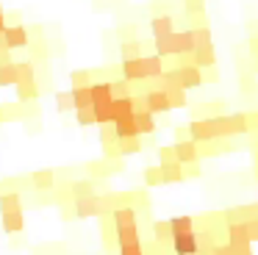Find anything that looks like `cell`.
Wrapping results in <instances>:
<instances>
[{
  "label": "cell",
  "instance_id": "4",
  "mask_svg": "<svg viewBox=\"0 0 258 255\" xmlns=\"http://www.w3.org/2000/svg\"><path fill=\"white\" fill-rule=\"evenodd\" d=\"M169 44H172V55H191L195 53V39H191L189 28L175 31L172 36H169Z\"/></svg>",
  "mask_w": 258,
  "mask_h": 255
},
{
  "label": "cell",
  "instance_id": "27",
  "mask_svg": "<svg viewBox=\"0 0 258 255\" xmlns=\"http://www.w3.org/2000/svg\"><path fill=\"white\" fill-rule=\"evenodd\" d=\"M158 169H161L164 183H180L183 180V169H180L178 161H172V164H158Z\"/></svg>",
  "mask_w": 258,
  "mask_h": 255
},
{
  "label": "cell",
  "instance_id": "53",
  "mask_svg": "<svg viewBox=\"0 0 258 255\" xmlns=\"http://www.w3.org/2000/svg\"><path fill=\"white\" fill-rule=\"evenodd\" d=\"M175 153H172V144L169 147H158V164H172Z\"/></svg>",
  "mask_w": 258,
  "mask_h": 255
},
{
  "label": "cell",
  "instance_id": "63",
  "mask_svg": "<svg viewBox=\"0 0 258 255\" xmlns=\"http://www.w3.org/2000/svg\"><path fill=\"white\" fill-rule=\"evenodd\" d=\"M0 125H6V111H3V105H0Z\"/></svg>",
  "mask_w": 258,
  "mask_h": 255
},
{
  "label": "cell",
  "instance_id": "34",
  "mask_svg": "<svg viewBox=\"0 0 258 255\" xmlns=\"http://www.w3.org/2000/svg\"><path fill=\"white\" fill-rule=\"evenodd\" d=\"M145 150V144H142V136H136V139H119V155H136V153H142Z\"/></svg>",
  "mask_w": 258,
  "mask_h": 255
},
{
  "label": "cell",
  "instance_id": "16",
  "mask_svg": "<svg viewBox=\"0 0 258 255\" xmlns=\"http://www.w3.org/2000/svg\"><path fill=\"white\" fill-rule=\"evenodd\" d=\"M150 31H153V39L169 36V33L175 31V17H153V20H150Z\"/></svg>",
  "mask_w": 258,
  "mask_h": 255
},
{
  "label": "cell",
  "instance_id": "56",
  "mask_svg": "<svg viewBox=\"0 0 258 255\" xmlns=\"http://www.w3.org/2000/svg\"><path fill=\"white\" fill-rule=\"evenodd\" d=\"M103 158H122V155H119V142L117 144H103Z\"/></svg>",
  "mask_w": 258,
  "mask_h": 255
},
{
  "label": "cell",
  "instance_id": "60",
  "mask_svg": "<svg viewBox=\"0 0 258 255\" xmlns=\"http://www.w3.org/2000/svg\"><path fill=\"white\" fill-rule=\"evenodd\" d=\"M247 33H250V36H258V17L247 20Z\"/></svg>",
  "mask_w": 258,
  "mask_h": 255
},
{
  "label": "cell",
  "instance_id": "37",
  "mask_svg": "<svg viewBox=\"0 0 258 255\" xmlns=\"http://www.w3.org/2000/svg\"><path fill=\"white\" fill-rule=\"evenodd\" d=\"M191 39H195V47H208V44H214V39H211V25L195 28V31H191Z\"/></svg>",
  "mask_w": 258,
  "mask_h": 255
},
{
  "label": "cell",
  "instance_id": "6",
  "mask_svg": "<svg viewBox=\"0 0 258 255\" xmlns=\"http://www.w3.org/2000/svg\"><path fill=\"white\" fill-rule=\"evenodd\" d=\"M145 100H147V114H153V116H164V114H169V103H167V94L161 92V89H153V92H147L145 94Z\"/></svg>",
  "mask_w": 258,
  "mask_h": 255
},
{
  "label": "cell",
  "instance_id": "26",
  "mask_svg": "<svg viewBox=\"0 0 258 255\" xmlns=\"http://www.w3.org/2000/svg\"><path fill=\"white\" fill-rule=\"evenodd\" d=\"M89 94H92V105L111 103V83H92Z\"/></svg>",
  "mask_w": 258,
  "mask_h": 255
},
{
  "label": "cell",
  "instance_id": "31",
  "mask_svg": "<svg viewBox=\"0 0 258 255\" xmlns=\"http://www.w3.org/2000/svg\"><path fill=\"white\" fill-rule=\"evenodd\" d=\"M23 211V194H0V214Z\"/></svg>",
  "mask_w": 258,
  "mask_h": 255
},
{
  "label": "cell",
  "instance_id": "59",
  "mask_svg": "<svg viewBox=\"0 0 258 255\" xmlns=\"http://www.w3.org/2000/svg\"><path fill=\"white\" fill-rule=\"evenodd\" d=\"M61 219H64V222L75 219V211H73V203H70V205H61Z\"/></svg>",
  "mask_w": 258,
  "mask_h": 255
},
{
  "label": "cell",
  "instance_id": "12",
  "mask_svg": "<svg viewBox=\"0 0 258 255\" xmlns=\"http://www.w3.org/2000/svg\"><path fill=\"white\" fill-rule=\"evenodd\" d=\"M191 67H197V70L217 67V50H214V44H208V47H195V53H191Z\"/></svg>",
  "mask_w": 258,
  "mask_h": 255
},
{
  "label": "cell",
  "instance_id": "40",
  "mask_svg": "<svg viewBox=\"0 0 258 255\" xmlns=\"http://www.w3.org/2000/svg\"><path fill=\"white\" fill-rule=\"evenodd\" d=\"M56 108L61 111V114H70V111H75L73 94H70V92H58V94H56Z\"/></svg>",
  "mask_w": 258,
  "mask_h": 255
},
{
  "label": "cell",
  "instance_id": "8",
  "mask_svg": "<svg viewBox=\"0 0 258 255\" xmlns=\"http://www.w3.org/2000/svg\"><path fill=\"white\" fill-rule=\"evenodd\" d=\"M172 255H197V230L172 236Z\"/></svg>",
  "mask_w": 258,
  "mask_h": 255
},
{
  "label": "cell",
  "instance_id": "49",
  "mask_svg": "<svg viewBox=\"0 0 258 255\" xmlns=\"http://www.w3.org/2000/svg\"><path fill=\"white\" fill-rule=\"evenodd\" d=\"M200 78H203V83H219V67H206V70H200Z\"/></svg>",
  "mask_w": 258,
  "mask_h": 255
},
{
  "label": "cell",
  "instance_id": "11",
  "mask_svg": "<svg viewBox=\"0 0 258 255\" xmlns=\"http://www.w3.org/2000/svg\"><path fill=\"white\" fill-rule=\"evenodd\" d=\"M28 61L31 64H47L50 61V55H53V50H50V42H28Z\"/></svg>",
  "mask_w": 258,
  "mask_h": 255
},
{
  "label": "cell",
  "instance_id": "50",
  "mask_svg": "<svg viewBox=\"0 0 258 255\" xmlns=\"http://www.w3.org/2000/svg\"><path fill=\"white\" fill-rule=\"evenodd\" d=\"M191 116H195V119H211V114H208V100L191 105Z\"/></svg>",
  "mask_w": 258,
  "mask_h": 255
},
{
  "label": "cell",
  "instance_id": "23",
  "mask_svg": "<svg viewBox=\"0 0 258 255\" xmlns=\"http://www.w3.org/2000/svg\"><path fill=\"white\" fill-rule=\"evenodd\" d=\"M111 128H114V133H117V139H136V136H139V133H136L134 116H125V119L111 122Z\"/></svg>",
  "mask_w": 258,
  "mask_h": 255
},
{
  "label": "cell",
  "instance_id": "58",
  "mask_svg": "<svg viewBox=\"0 0 258 255\" xmlns=\"http://www.w3.org/2000/svg\"><path fill=\"white\" fill-rule=\"evenodd\" d=\"M6 64H14V55H12V50H0V67H6Z\"/></svg>",
  "mask_w": 258,
  "mask_h": 255
},
{
  "label": "cell",
  "instance_id": "61",
  "mask_svg": "<svg viewBox=\"0 0 258 255\" xmlns=\"http://www.w3.org/2000/svg\"><path fill=\"white\" fill-rule=\"evenodd\" d=\"M25 131H31V133H39V119H31V122H25Z\"/></svg>",
  "mask_w": 258,
  "mask_h": 255
},
{
  "label": "cell",
  "instance_id": "62",
  "mask_svg": "<svg viewBox=\"0 0 258 255\" xmlns=\"http://www.w3.org/2000/svg\"><path fill=\"white\" fill-rule=\"evenodd\" d=\"M23 244H25L23 238H12V249H20V247H23Z\"/></svg>",
  "mask_w": 258,
  "mask_h": 255
},
{
  "label": "cell",
  "instance_id": "7",
  "mask_svg": "<svg viewBox=\"0 0 258 255\" xmlns=\"http://www.w3.org/2000/svg\"><path fill=\"white\" fill-rule=\"evenodd\" d=\"M31 180V188L34 192H53V186H56V172L53 169H36L28 175Z\"/></svg>",
  "mask_w": 258,
  "mask_h": 255
},
{
  "label": "cell",
  "instance_id": "22",
  "mask_svg": "<svg viewBox=\"0 0 258 255\" xmlns=\"http://www.w3.org/2000/svg\"><path fill=\"white\" fill-rule=\"evenodd\" d=\"M169 233L172 236H183V233H195V216H172L169 219Z\"/></svg>",
  "mask_w": 258,
  "mask_h": 255
},
{
  "label": "cell",
  "instance_id": "14",
  "mask_svg": "<svg viewBox=\"0 0 258 255\" xmlns=\"http://www.w3.org/2000/svg\"><path fill=\"white\" fill-rule=\"evenodd\" d=\"M34 83H36V89H39V94L50 92V89H53V72H50V67H47V64H36L34 67Z\"/></svg>",
  "mask_w": 258,
  "mask_h": 255
},
{
  "label": "cell",
  "instance_id": "52",
  "mask_svg": "<svg viewBox=\"0 0 258 255\" xmlns=\"http://www.w3.org/2000/svg\"><path fill=\"white\" fill-rule=\"evenodd\" d=\"M244 230H247V238H250V244H255V241H258V219L244 222Z\"/></svg>",
  "mask_w": 258,
  "mask_h": 255
},
{
  "label": "cell",
  "instance_id": "44",
  "mask_svg": "<svg viewBox=\"0 0 258 255\" xmlns=\"http://www.w3.org/2000/svg\"><path fill=\"white\" fill-rule=\"evenodd\" d=\"M244 128H247L250 136H255V133H258V108L244 111Z\"/></svg>",
  "mask_w": 258,
  "mask_h": 255
},
{
  "label": "cell",
  "instance_id": "18",
  "mask_svg": "<svg viewBox=\"0 0 258 255\" xmlns=\"http://www.w3.org/2000/svg\"><path fill=\"white\" fill-rule=\"evenodd\" d=\"M84 169H86V175H89V180H108V177H111L106 158H100V161H86Z\"/></svg>",
  "mask_w": 258,
  "mask_h": 255
},
{
  "label": "cell",
  "instance_id": "25",
  "mask_svg": "<svg viewBox=\"0 0 258 255\" xmlns=\"http://www.w3.org/2000/svg\"><path fill=\"white\" fill-rule=\"evenodd\" d=\"M119 55H122V61L142 58V55H145V44H142V39H136V42H119Z\"/></svg>",
  "mask_w": 258,
  "mask_h": 255
},
{
  "label": "cell",
  "instance_id": "28",
  "mask_svg": "<svg viewBox=\"0 0 258 255\" xmlns=\"http://www.w3.org/2000/svg\"><path fill=\"white\" fill-rule=\"evenodd\" d=\"M164 94H167L169 108H189V97H186V92L180 86H169Z\"/></svg>",
  "mask_w": 258,
  "mask_h": 255
},
{
  "label": "cell",
  "instance_id": "45",
  "mask_svg": "<svg viewBox=\"0 0 258 255\" xmlns=\"http://www.w3.org/2000/svg\"><path fill=\"white\" fill-rule=\"evenodd\" d=\"M114 97H131V83L128 81H114L111 83V100Z\"/></svg>",
  "mask_w": 258,
  "mask_h": 255
},
{
  "label": "cell",
  "instance_id": "32",
  "mask_svg": "<svg viewBox=\"0 0 258 255\" xmlns=\"http://www.w3.org/2000/svg\"><path fill=\"white\" fill-rule=\"evenodd\" d=\"M153 241H156V244H172L169 222H153Z\"/></svg>",
  "mask_w": 258,
  "mask_h": 255
},
{
  "label": "cell",
  "instance_id": "55",
  "mask_svg": "<svg viewBox=\"0 0 258 255\" xmlns=\"http://www.w3.org/2000/svg\"><path fill=\"white\" fill-rule=\"evenodd\" d=\"M180 169H183V180L186 177H200V161H195V164H183Z\"/></svg>",
  "mask_w": 258,
  "mask_h": 255
},
{
  "label": "cell",
  "instance_id": "29",
  "mask_svg": "<svg viewBox=\"0 0 258 255\" xmlns=\"http://www.w3.org/2000/svg\"><path fill=\"white\" fill-rule=\"evenodd\" d=\"M70 194H73V200L89 197V194H95V180H89V177H84V180H70Z\"/></svg>",
  "mask_w": 258,
  "mask_h": 255
},
{
  "label": "cell",
  "instance_id": "1",
  "mask_svg": "<svg viewBox=\"0 0 258 255\" xmlns=\"http://www.w3.org/2000/svg\"><path fill=\"white\" fill-rule=\"evenodd\" d=\"M73 211L78 219H100L103 216V203H100V194H89V197H78L73 200Z\"/></svg>",
  "mask_w": 258,
  "mask_h": 255
},
{
  "label": "cell",
  "instance_id": "38",
  "mask_svg": "<svg viewBox=\"0 0 258 255\" xmlns=\"http://www.w3.org/2000/svg\"><path fill=\"white\" fill-rule=\"evenodd\" d=\"M117 33L119 39H122V42H136V39H139V25H136V22H128V25H117Z\"/></svg>",
  "mask_w": 258,
  "mask_h": 255
},
{
  "label": "cell",
  "instance_id": "51",
  "mask_svg": "<svg viewBox=\"0 0 258 255\" xmlns=\"http://www.w3.org/2000/svg\"><path fill=\"white\" fill-rule=\"evenodd\" d=\"M208 114H211V116H219V114H225V100H219V97L208 100Z\"/></svg>",
  "mask_w": 258,
  "mask_h": 255
},
{
  "label": "cell",
  "instance_id": "43",
  "mask_svg": "<svg viewBox=\"0 0 258 255\" xmlns=\"http://www.w3.org/2000/svg\"><path fill=\"white\" fill-rule=\"evenodd\" d=\"M161 169H158V166H147L145 169V186L147 188H153V186H161Z\"/></svg>",
  "mask_w": 258,
  "mask_h": 255
},
{
  "label": "cell",
  "instance_id": "36",
  "mask_svg": "<svg viewBox=\"0 0 258 255\" xmlns=\"http://www.w3.org/2000/svg\"><path fill=\"white\" fill-rule=\"evenodd\" d=\"M70 81H73V89L92 86V70H73L70 72Z\"/></svg>",
  "mask_w": 258,
  "mask_h": 255
},
{
  "label": "cell",
  "instance_id": "20",
  "mask_svg": "<svg viewBox=\"0 0 258 255\" xmlns=\"http://www.w3.org/2000/svg\"><path fill=\"white\" fill-rule=\"evenodd\" d=\"M14 89H17V103H36L39 100V89L34 81H20Z\"/></svg>",
  "mask_w": 258,
  "mask_h": 255
},
{
  "label": "cell",
  "instance_id": "19",
  "mask_svg": "<svg viewBox=\"0 0 258 255\" xmlns=\"http://www.w3.org/2000/svg\"><path fill=\"white\" fill-rule=\"evenodd\" d=\"M134 122H136V133L139 136H153L156 133V116L147 114V111H142V114H134Z\"/></svg>",
  "mask_w": 258,
  "mask_h": 255
},
{
  "label": "cell",
  "instance_id": "9",
  "mask_svg": "<svg viewBox=\"0 0 258 255\" xmlns=\"http://www.w3.org/2000/svg\"><path fill=\"white\" fill-rule=\"evenodd\" d=\"M108 219H111L114 230H119V227H131V225H139V214H136L131 205H125V208H117L108 214Z\"/></svg>",
  "mask_w": 258,
  "mask_h": 255
},
{
  "label": "cell",
  "instance_id": "21",
  "mask_svg": "<svg viewBox=\"0 0 258 255\" xmlns=\"http://www.w3.org/2000/svg\"><path fill=\"white\" fill-rule=\"evenodd\" d=\"M239 92L244 94V97H258V75H252V72H239Z\"/></svg>",
  "mask_w": 258,
  "mask_h": 255
},
{
  "label": "cell",
  "instance_id": "2",
  "mask_svg": "<svg viewBox=\"0 0 258 255\" xmlns=\"http://www.w3.org/2000/svg\"><path fill=\"white\" fill-rule=\"evenodd\" d=\"M172 78H175V86H180L183 92L203 86V78L197 67H178V70H172Z\"/></svg>",
  "mask_w": 258,
  "mask_h": 255
},
{
  "label": "cell",
  "instance_id": "15",
  "mask_svg": "<svg viewBox=\"0 0 258 255\" xmlns=\"http://www.w3.org/2000/svg\"><path fill=\"white\" fill-rule=\"evenodd\" d=\"M142 67H145V78H147V81H158V78H161V72H164V61L158 58L156 53L142 55Z\"/></svg>",
  "mask_w": 258,
  "mask_h": 255
},
{
  "label": "cell",
  "instance_id": "13",
  "mask_svg": "<svg viewBox=\"0 0 258 255\" xmlns=\"http://www.w3.org/2000/svg\"><path fill=\"white\" fill-rule=\"evenodd\" d=\"M172 153H175V161H178L180 166L195 164L197 161V144L195 142H178V144H172Z\"/></svg>",
  "mask_w": 258,
  "mask_h": 255
},
{
  "label": "cell",
  "instance_id": "24",
  "mask_svg": "<svg viewBox=\"0 0 258 255\" xmlns=\"http://www.w3.org/2000/svg\"><path fill=\"white\" fill-rule=\"evenodd\" d=\"M125 116H134V108H131V97H114V100H111V122L125 119Z\"/></svg>",
  "mask_w": 258,
  "mask_h": 255
},
{
  "label": "cell",
  "instance_id": "35",
  "mask_svg": "<svg viewBox=\"0 0 258 255\" xmlns=\"http://www.w3.org/2000/svg\"><path fill=\"white\" fill-rule=\"evenodd\" d=\"M17 67L14 64H6V67H0V89H6V86H17Z\"/></svg>",
  "mask_w": 258,
  "mask_h": 255
},
{
  "label": "cell",
  "instance_id": "33",
  "mask_svg": "<svg viewBox=\"0 0 258 255\" xmlns=\"http://www.w3.org/2000/svg\"><path fill=\"white\" fill-rule=\"evenodd\" d=\"M70 94H73V105H75V111H78V108H92L89 86H84V89H70Z\"/></svg>",
  "mask_w": 258,
  "mask_h": 255
},
{
  "label": "cell",
  "instance_id": "39",
  "mask_svg": "<svg viewBox=\"0 0 258 255\" xmlns=\"http://www.w3.org/2000/svg\"><path fill=\"white\" fill-rule=\"evenodd\" d=\"M14 67H17V78H20V81H34V64H31L28 58H25V61H14Z\"/></svg>",
  "mask_w": 258,
  "mask_h": 255
},
{
  "label": "cell",
  "instance_id": "57",
  "mask_svg": "<svg viewBox=\"0 0 258 255\" xmlns=\"http://www.w3.org/2000/svg\"><path fill=\"white\" fill-rule=\"evenodd\" d=\"M20 11H3V22H6V25H20Z\"/></svg>",
  "mask_w": 258,
  "mask_h": 255
},
{
  "label": "cell",
  "instance_id": "5",
  "mask_svg": "<svg viewBox=\"0 0 258 255\" xmlns=\"http://www.w3.org/2000/svg\"><path fill=\"white\" fill-rule=\"evenodd\" d=\"M189 139H191L195 144L211 142V139H214V125H211V119H191V122H189Z\"/></svg>",
  "mask_w": 258,
  "mask_h": 255
},
{
  "label": "cell",
  "instance_id": "42",
  "mask_svg": "<svg viewBox=\"0 0 258 255\" xmlns=\"http://www.w3.org/2000/svg\"><path fill=\"white\" fill-rule=\"evenodd\" d=\"M75 122H78L81 128H92L95 125V111L92 108H78L75 111Z\"/></svg>",
  "mask_w": 258,
  "mask_h": 255
},
{
  "label": "cell",
  "instance_id": "41",
  "mask_svg": "<svg viewBox=\"0 0 258 255\" xmlns=\"http://www.w3.org/2000/svg\"><path fill=\"white\" fill-rule=\"evenodd\" d=\"M180 6H183V14L186 17L203 14V11H206V0H180Z\"/></svg>",
  "mask_w": 258,
  "mask_h": 255
},
{
  "label": "cell",
  "instance_id": "10",
  "mask_svg": "<svg viewBox=\"0 0 258 255\" xmlns=\"http://www.w3.org/2000/svg\"><path fill=\"white\" fill-rule=\"evenodd\" d=\"M0 227H3L9 236H17V233H23V227H25L23 211H6V214H0Z\"/></svg>",
  "mask_w": 258,
  "mask_h": 255
},
{
  "label": "cell",
  "instance_id": "47",
  "mask_svg": "<svg viewBox=\"0 0 258 255\" xmlns=\"http://www.w3.org/2000/svg\"><path fill=\"white\" fill-rule=\"evenodd\" d=\"M119 255H145V247H142V241L119 244Z\"/></svg>",
  "mask_w": 258,
  "mask_h": 255
},
{
  "label": "cell",
  "instance_id": "30",
  "mask_svg": "<svg viewBox=\"0 0 258 255\" xmlns=\"http://www.w3.org/2000/svg\"><path fill=\"white\" fill-rule=\"evenodd\" d=\"M114 241H117V244L142 241V230H139V225H131V227H119V230H114Z\"/></svg>",
  "mask_w": 258,
  "mask_h": 255
},
{
  "label": "cell",
  "instance_id": "46",
  "mask_svg": "<svg viewBox=\"0 0 258 255\" xmlns=\"http://www.w3.org/2000/svg\"><path fill=\"white\" fill-rule=\"evenodd\" d=\"M28 31V42H47V28L45 25H31V28H25Z\"/></svg>",
  "mask_w": 258,
  "mask_h": 255
},
{
  "label": "cell",
  "instance_id": "48",
  "mask_svg": "<svg viewBox=\"0 0 258 255\" xmlns=\"http://www.w3.org/2000/svg\"><path fill=\"white\" fill-rule=\"evenodd\" d=\"M117 133H114L111 125H100V144H117Z\"/></svg>",
  "mask_w": 258,
  "mask_h": 255
},
{
  "label": "cell",
  "instance_id": "3",
  "mask_svg": "<svg viewBox=\"0 0 258 255\" xmlns=\"http://www.w3.org/2000/svg\"><path fill=\"white\" fill-rule=\"evenodd\" d=\"M3 39H6V47L9 50L28 47V31H25L23 22H20V25H6V28H3Z\"/></svg>",
  "mask_w": 258,
  "mask_h": 255
},
{
  "label": "cell",
  "instance_id": "54",
  "mask_svg": "<svg viewBox=\"0 0 258 255\" xmlns=\"http://www.w3.org/2000/svg\"><path fill=\"white\" fill-rule=\"evenodd\" d=\"M172 133H175V144L178 142H191L189 139V125H175Z\"/></svg>",
  "mask_w": 258,
  "mask_h": 255
},
{
  "label": "cell",
  "instance_id": "17",
  "mask_svg": "<svg viewBox=\"0 0 258 255\" xmlns=\"http://www.w3.org/2000/svg\"><path fill=\"white\" fill-rule=\"evenodd\" d=\"M225 125H228V136H244V111H233V114H225Z\"/></svg>",
  "mask_w": 258,
  "mask_h": 255
}]
</instances>
